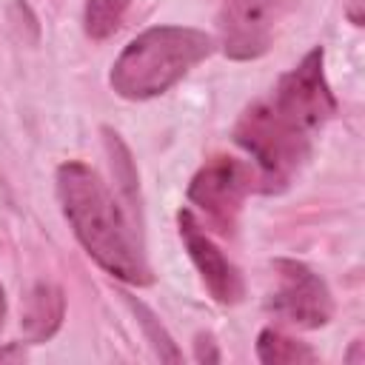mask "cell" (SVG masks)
Returning <instances> with one entry per match:
<instances>
[{"mask_svg": "<svg viewBox=\"0 0 365 365\" xmlns=\"http://www.w3.org/2000/svg\"><path fill=\"white\" fill-rule=\"evenodd\" d=\"M6 359H26V351H23V342H11L9 348L0 351V362Z\"/></svg>", "mask_w": 365, "mask_h": 365, "instance_id": "15", "label": "cell"}, {"mask_svg": "<svg viewBox=\"0 0 365 365\" xmlns=\"http://www.w3.org/2000/svg\"><path fill=\"white\" fill-rule=\"evenodd\" d=\"M57 200L77 242L111 277L128 285H151L143 237L114 200L108 182L86 163L68 160L57 168Z\"/></svg>", "mask_w": 365, "mask_h": 365, "instance_id": "1", "label": "cell"}, {"mask_svg": "<svg viewBox=\"0 0 365 365\" xmlns=\"http://www.w3.org/2000/svg\"><path fill=\"white\" fill-rule=\"evenodd\" d=\"M131 0H86V11H83V29L91 40H106L111 37L125 11H128Z\"/></svg>", "mask_w": 365, "mask_h": 365, "instance_id": "11", "label": "cell"}, {"mask_svg": "<svg viewBox=\"0 0 365 365\" xmlns=\"http://www.w3.org/2000/svg\"><path fill=\"white\" fill-rule=\"evenodd\" d=\"M3 319H6V291L0 285V328H3Z\"/></svg>", "mask_w": 365, "mask_h": 365, "instance_id": "16", "label": "cell"}, {"mask_svg": "<svg viewBox=\"0 0 365 365\" xmlns=\"http://www.w3.org/2000/svg\"><path fill=\"white\" fill-rule=\"evenodd\" d=\"M177 225H180L182 245H185L202 285L208 288V294L220 305H237L245 297V282H242L240 268L222 254V248L208 237V231L200 225V220L188 208H182L177 214Z\"/></svg>", "mask_w": 365, "mask_h": 365, "instance_id": "8", "label": "cell"}, {"mask_svg": "<svg viewBox=\"0 0 365 365\" xmlns=\"http://www.w3.org/2000/svg\"><path fill=\"white\" fill-rule=\"evenodd\" d=\"M299 3L302 0H222L217 31L225 57L242 63L262 57Z\"/></svg>", "mask_w": 365, "mask_h": 365, "instance_id": "4", "label": "cell"}, {"mask_svg": "<svg viewBox=\"0 0 365 365\" xmlns=\"http://www.w3.org/2000/svg\"><path fill=\"white\" fill-rule=\"evenodd\" d=\"M277 291L271 297V311L297 328H322L334 317V297L325 279L299 259H277Z\"/></svg>", "mask_w": 365, "mask_h": 365, "instance_id": "7", "label": "cell"}, {"mask_svg": "<svg viewBox=\"0 0 365 365\" xmlns=\"http://www.w3.org/2000/svg\"><path fill=\"white\" fill-rule=\"evenodd\" d=\"M103 134H106V148H108V154H111V165H114V171H117L120 188H123L125 200L131 202V208L140 211V205H134V202H137V171H134V165H131V154H128V148L123 145L120 134H114L111 128H103Z\"/></svg>", "mask_w": 365, "mask_h": 365, "instance_id": "12", "label": "cell"}, {"mask_svg": "<svg viewBox=\"0 0 365 365\" xmlns=\"http://www.w3.org/2000/svg\"><path fill=\"white\" fill-rule=\"evenodd\" d=\"M257 359L265 365H302L317 362V351L279 328H262L257 336Z\"/></svg>", "mask_w": 365, "mask_h": 365, "instance_id": "10", "label": "cell"}, {"mask_svg": "<svg viewBox=\"0 0 365 365\" xmlns=\"http://www.w3.org/2000/svg\"><path fill=\"white\" fill-rule=\"evenodd\" d=\"M125 299H128V305L134 308V314H137V319H140V325L145 328V334H148V342L154 345V351H157V356L160 359H165V362H180L182 356H180V351H177V345L171 342V336L165 334V328L160 325V319L143 305V302H134V297H128V294H123Z\"/></svg>", "mask_w": 365, "mask_h": 365, "instance_id": "13", "label": "cell"}, {"mask_svg": "<svg viewBox=\"0 0 365 365\" xmlns=\"http://www.w3.org/2000/svg\"><path fill=\"white\" fill-rule=\"evenodd\" d=\"M254 180L257 174L248 163L217 154L205 160V165L191 177L188 202L197 205L217 231L234 234L242 202L254 188Z\"/></svg>", "mask_w": 365, "mask_h": 365, "instance_id": "5", "label": "cell"}, {"mask_svg": "<svg viewBox=\"0 0 365 365\" xmlns=\"http://www.w3.org/2000/svg\"><path fill=\"white\" fill-rule=\"evenodd\" d=\"M194 359L197 362H220L222 354L217 351V342H211V336H200L194 342Z\"/></svg>", "mask_w": 365, "mask_h": 365, "instance_id": "14", "label": "cell"}, {"mask_svg": "<svg viewBox=\"0 0 365 365\" xmlns=\"http://www.w3.org/2000/svg\"><path fill=\"white\" fill-rule=\"evenodd\" d=\"M322 63H325V51L319 46L311 48L291 71L279 77V83L268 94L279 108H285L294 120H299L314 134L336 114V100L325 80Z\"/></svg>", "mask_w": 365, "mask_h": 365, "instance_id": "6", "label": "cell"}, {"mask_svg": "<svg viewBox=\"0 0 365 365\" xmlns=\"http://www.w3.org/2000/svg\"><path fill=\"white\" fill-rule=\"evenodd\" d=\"M214 51V40L188 26H154L137 34L114 60L108 83L123 100H151L177 86Z\"/></svg>", "mask_w": 365, "mask_h": 365, "instance_id": "2", "label": "cell"}, {"mask_svg": "<svg viewBox=\"0 0 365 365\" xmlns=\"http://www.w3.org/2000/svg\"><path fill=\"white\" fill-rule=\"evenodd\" d=\"M66 317V297L54 282H37L29 288L20 311V331L29 345H40L51 339Z\"/></svg>", "mask_w": 365, "mask_h": 365, "instance_id": "9", "label": "cell"}, {"mask_svg": "<svg viewBox=\"0 0 365 365\" xmlns=\"http://www.w3.org/2000/svg\"><path fill=\"white\" fill-rule=\"evenodd\" d=\"M234 140L254 160L259 191L279 194L291 185V180L308 160L314 131L282 111L271 97H262L240 114Z\"/></svg>", "mask_w": 365, "mask_h": 365, "instance_id": "3", "label": "cell"}]
</instances>
